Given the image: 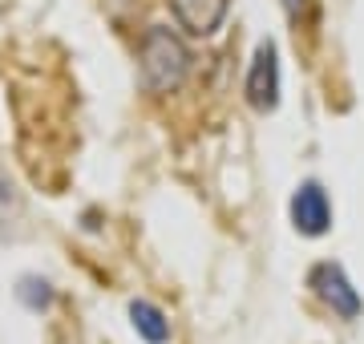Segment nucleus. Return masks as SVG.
<instances>
[{"label":"nucleus","instance_id":"obj_2","mask_svg":"<svg viewBox=\"0 0 364 344\" xmlns=\"http://www.w3.org/2000/svg\"><path fill=\"white\" fill-rule=\"evenodd\" d=\"M243 90H247L251 109H259V114H272V109L279 106V53H275L272 41H259Z\"/></svg>","mask_w":364,"mask_h":344},{"label":"nucleus","instance_id":"obj_6","mask_svg":"<svg viewBox=\"0 0 364 344\" xmlns=\"http://www.w3.org/2000/svg\"><path fill=\"white\" fill-rule=\"evenodd\" d=\"M130 320H134V328H138V336L150 344H166L170 340V320L162 308L154 304H146V300H134L130 304Z\"/></svg>","mask_w":364,"mask_h":344},{"label":"nucleus","instance_id":"obj_9","mask_svg":"<svg viewBox=\"0 0 364 344\" xmlns=\"http://www.w3.org/2000/svg\"><path fill=\"white\" fill-rule=\"evenodd\" d=\"M284 9H287V16H299V9H304V0H284Z\"/></svg>","mask_w":364,"mask_h":344},{"label":"nucleus","instance_id":"obj_4","mask_svg":"<svg viewBox=\"0 0 364 344\" xmlns=\"http://www.w3.org/2000/svg\"><path fill=\"white\" fill-rule=\"evenodd\" d=\"M291 223H296L299 235H324L332 227V207H328V195L320 183H304L291 195Z\"/></svg>","mask_w":364,"mask_h":344},{"label":"nucleus","instance_id":"obj_8","mask_svg":"<svg viewBox=\"0 0 364 344\" xmlns=\"http://www.w3.org/2000/svg\"><path fill=\"white\" fill-rule=\"evenodd\" d=\"M21 300H25L33 312H41V308H49L53 304V291H49V284L45 279H21Z\"/></svg>","mask_w":364,"mask_h":344},{"label":"nucleus","instance_id":"obj_3","mask_svg":"<svg viewBox=\"0 0 364 344\" xmlns=\"http://www.w3.org/2000/svg\"><path fill=\"white\" fill-rule=\"evenodd\" d=\"M308 284H312V291L336 312V316H344V320L360 316V296H356V288L348 284V276H344L340 264H316Z\"/></svg>","mask_w":364,"mask_h":344},{"label":"nucleus","instance_id":"obj_1","mask_svg":"<svg viewBox=\"0 0 364 344\" xmlns=\"http://www.w3.org/2000/svg\"><path fill=\"white\" fill-rule=\"evenodd\" d=\"M142 81H146V90L150 93H174L186 81V73H191V49L182 45L170 28L154 25V28H146V37H142Z\"/></svg>","mask_w":364,"mask_h":344},{"label":"nucleus","instance_id":"obj_7","mask_svg":"<svg viewBox=\"0 0 364 344\" xmlns=\"http://www.w3.org/2000/svg\"><path fill=\"white\" fill-rule=\"evenodd\" d=\"M16 219H21V195H16L13 178L0 171V231H4L9 223H16Z\"/></svg>","mask_w":364,"mask_h":344},{"label":"nucleus","instance_id":"obj_5","mask_svg":"<svg viewBox=\"0 0 364 344\" xmlns=\"http://www.w3.org/2000/svg\"><path fill=\"white\" fill-rule=\"evenodd\" d=\"M227 4H231V0H170L174 21H178L191 37H210V33L223 25Z\"/></svg>","mask_w":364,"mask_h":344}]
</instances>
